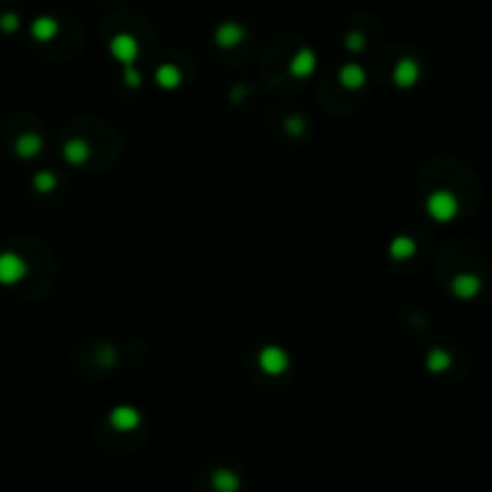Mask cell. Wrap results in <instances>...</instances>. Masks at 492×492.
Listing matches in <instances>:
<instances>
[{
  "label": "cell",
  "mask_w": 492,
  "mask_h": 492,
  "mask_svg": "<svg viewBox=\"0 0 492 492\" xmlns=\"http://www.w3.org/2000/svg\"><path fill=\"white\" fill-rule=\"evenodd\" d=\"M425 206H428V214L440 223H449L458 214V199L447 190H437L430 195Z\"/></svg>",
  "instance_id": "obj_1"
},
{
  "label": "cell",
  "mask_w": 492,
  "mask_h": 492,
  "mask_svg": "<svg viewBox=\"0 0 492 492\" xmlns=\"http://www.w3.org/2000/svg\"><path fill=\"white\" fill-rule=\"evenodd\" d=\"M24 274H27V265L20 255H15V253L0 255V283H5V286L17 283Z\"/></svg>",
  "instance_id": "obj_2"
},
{
  "label": "cell",
  "mask_w": 492,
  "mask_h": 492,
  "mask_svg": "<svg viewBox=\"0 0 492 492\" xmlns=\"http://www.w3.org/2000/svg\"><path fill=\"white\" fill-rule=\"evenodd\" d=\"M111 53H113L115 60H120V63H132V60L137 58L139 53V43L135 36L130 34H118L111 38Z\"/></svg>",
  "instance_id": "obj_3"
},
{
  "label": "cell",
  "mask_w": 492,
  "mask_h": 492,
  "mask_svg": "<svg viewBox=\"0 0 492 492\" xmlns=\"http://www.w3.org/2000/svg\"><path fill=\"white\" fill-rule=\"evenodd\" d=\"M260 367L269 374H281L288 367V356L286 351L276 349V346H267L260 353Z\"/></svg>",
  "instance_id": "obj_4"
},
{
  "label": "cell",
  "mask_w": 492,
  "mask_h": 492,
  "mask_svg": "<svg viewBox=\"0 0 492 492\" xmlns=\"http://www.w3.org/2000/svg\"><path fill=\"white\" fill-rule=\"evenodd\" d=\"M480 288H483V283H480V279L475 276V274H456L454 281H451V293L456 295L458 300H471L475 295L480 293Z\"/></svg>",
  "instance_id": "obj_5"
},
{
  "label": "cell",
  "mask_w": 492,
  "mask_h": 492,
  "mask_svg": "<svg viewBox=\"0 0 492 492\" xmlns=\"http://www.w3.org/2000/svg\"><path fill=\"white\" fill-rule=\"evenodd\" d=\"M418 77H421V68H418L416 60L404 58V60H399V63H396V68H394V82H396V87L411 89V87L418 82Z\"/></svg>",
  "instance_id": "obj_6"
},
{
  "label": "cell",
  "mask_w": 492,
  "mask_h": 492,
  "mask_svg": "<svg viewBox=\"0 0 492 492\" xmlns=\"http://www.w3.org/2000/svg\"><path fill=\"white\" fill-rule=\"evenodd\" d=\"M111 425H113L115 430H122V433L135 430L139 425V413L132 406H118L111 411Z\"/></svg>",
  "instance_id": "obj_7"
},
{
  "label": "cell",
  "mask_w": 492,
  "mask_h": 492,
  "mask_svg": "<svg viewBox=\"0 0 492 492\" xmlns=\"http://www.w3.org/2000/svg\"><path fill=\"white\" fill-rule=\"evenodd\" d=\"M211 485L216 492H238L240 490V478L228 468H219L211 475Z\"/></svg>",
  "instance_id": "obj_8"
},
{
  "label": "cell",
  "mask_w": 492,
  "mask_h": 492,
  "mask_svg": "<svg viewBox=\"0 0 492 492\" xmlns=\"http://www.w3.org/2000/svg\"><path fill=\"white\" fill-rule=\"evenodd\" d=\"M55 34H58V22L53 17H48V15L34 20V24H31V36H34L36 41H51Z\"/></svg>",
  "instance_id": "obj_9"
},
{
  "label": "cell",
  "mask_w": 492,
  "mask_h": 492,
  "mask_svg": "<svg viewBox=\"0 0 492 492\" xmlns=\"http://www.w3.org/2000/svg\"><path fill=\"white\" fill-rule=\"evenodd\" d=\"M216 41H219V46L223 48L236 46V43L243 41V29H240L236 22H226V24H221L219 29H216Z\"/></svg>",
  "instance_id": "obj_10"
},
{
  "label": "cell",
  "mask_w": 492,
  "mask_h": 492,
  "mask_svg": "<svg viewBox=\"0 0 492 492\" xmlns=\"http://www.w3.org/2000/svg\"><path fill=\"white\" fill-rule=\"evenodd\" d=\"M315 65H317L315 53L312 51H300L293 60H290V72H293L295 77H307V75H312Z\"/></svg>",
  "instance_id": "obj_11"
},
{
  "label": "cell",
  "mask_w": 492,
  "mask_h": 492,
  "mask_svg": "<svg viewBox=\"0 0 492 492\" xmlns=\"http://www.w3.org/2000/svg\"><path fill=\"white\" fill-rule=\"evenodd\" d=\"M339 80L344 87L358 89V87H363V82H365V70H363L360 65H346V68L341 70Z\"/></svg>",
  "instance_id": "obj_12"
},
{
  "label": "cell",
  "mask_w": 492,
  "mask_h": 492,
  "mask_svg": "<svg viewBox=\"0 0 492 492\" xmlns=\"http://www.w3.org/2000/svg\"><path fill=\"white\" fill-rule=\"evenodd\" d=\"M65 159H68L70 164H85V161L89 159L87 142H82V139H72V142L65 144Z\"/></svg>",
  "instance_id": "obj_13"
},
{
  "label": "cell",
  "mask_w": 492,
  "mask_h": 492,
  "mask_svg": "<svg viewBox=\"0 0 492 492\" xmlns=\"http://www.w3.org/2000/svg\"><path fill=\"white\" fill-rule=\"evenodd\" d=\"M156 82L164 89H176L181 85V70L176 65H161L159 72H156Z\"/></svg>",
  "instance_id": "obj_14"
},
{
  "label": "cell",
  "mask_w": 492,
  "mask_h": 492,
  "mask_svg": "<svg viewBox=\"0 0 492 492\" xmlns=\"http://www.w3.org/2000/svg\"><path fill=\"white\" fill-rule=\"evenodd\" d=\"M15 149H17V154L24 156V159L36 156L38 152H41V137L38 135H22L17 139V144H15Z\"/></svg>",
  "instance_id": "obj_15"
},
{
  "label": "cell",
  "mask_w": 492,
  "mask_h": 492,
  "mask_svg": "<svg viewBox=\"0 0 492 492\" xmlns=\"http://www.w3.org/2000/svg\"><path fill=\"white\" fill-rule=\"evenodd\" d=\"M451 365V356L447 353V351H442V349H433L428 353V367L433 372H442V370H447V367Z\"/></svg>",
  "instance_id": "obj_16"
},
{
  "label": "cell",
  "mask_w": 492,
  "mask_h": 492,
  "mask_svg": "<svg viewBox=\"0 0 492 492\" xmlns=\"http://www.w3.org/2000/svg\"><path fill=\"white\" fill-rule=\"evenodd\" d=\"M416 253V243H413L411 238H396L394 243H391V257H396V260H406V257H411Z\"/></svg>",
  "instance_id": "obj_17"
},
{
  "label": "cell",
  "mask_w": 492,
  "mask_h": 492,
  "mask_svg": "<svg viewBox=\"0 0 492 492\" xmlns=\"http://www.w3.org/2000/svg\"><path fill=\"white\" fill-rule=\"evenodd\" d=\"M34 188L38 190V192H51V190L55 188V176L53 173H38V176L34 178Z\"/></svg>",
  "instance_id": "obj_18"
},
{
  "label": "cell",
  "mask_w": 492,
  "mask_h": 492,
  "mask_svg": "<svg viewBox=\"0 0 492 492\" xmlns=\"http://www.w3.org/2000/svg\"><path fill=\"white\" fill-rule=\"evenodd\" d=\"M20 27V17L13 13H5L3 17H0V29L3 31H15Z\"/></svg>",
  "instance_id": "obj_19"
},
{
  "label": "cell",
  "mask_w": 492,
  "mask_h": 492,
  "mask_svg": "<svg viewBox=\"0 0 492 492\" xmlns=\"http://www.w3.org/2000/svg\"><path fill=\"white\" fill-rule=\"evenodd\" d=\"M125 82H127L130 87H139V75H137V70L127 68V72H125Z\"/></svg>",
  "instance_id": "obj_20"
},
{
  "label": "cell",
  "mask_w": 492,
  "mask_h": 492,
  "mask_svg": "<svg viewBox=\"0 0 492 492\" xmlns=\"http://www.w3.org/2000/svg\"><path fill=\"white\" fill-rule=\"evenodd\" d=\"M349 46L353 48V51H358V48H363V36L351 34V36H349Z\"/></svg>",
  "instance_id": "obj_21"
}]
</instances>
